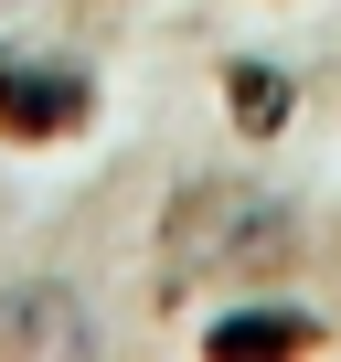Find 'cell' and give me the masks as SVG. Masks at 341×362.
Instances as JSON below:
<instances>
[{
	"instance_id": "6da1fadb",
	"label": "cell",
	"mask_w": 341,
	"mask_h": 362,
	"mask_svg": "<svg viewBox=\"0 0 341 362\" xmlns=\"http://www.w3.org/2000/svg\"><path fill=\"white\" fill-rule=\"evenodd\" d=\"M267 256H288V214H256L245 192H224V181H203V192L170 214V267H235V277H256Z\"/></svg>"
},
{
	"instance_id": "7a4b0ae2",
	"label": "cell",
	"mask_w": 341,
	"mask_h": 362,
	"mask_svg": "<svg viewBox=\"0 0 341 362\" xmlns=\"http://www.w3.org/2000/svg\"><path fill=\"white\" fill-rule=\"evenodd\" d=\"M96 86L75 64H22V54H0V139H64L86 128Z\"/></svg>"
},
{
	"instance_id": "3957f363",
	"label": "cell",
	"mask_w": 341,
	"mask_h": 362,
	"mask_svg": "<svg viewBox=\"0 0 341 362\" xmlns=\"http://www.w3.org/2000/svg\"><path fill=\"white\" fill-rule=\"evenodd\" d=\"M330 330L309 320V309H224L214 330H203V351L214 362H267V351H320Z\"/></svg>"
},
{
	"instance_id": "277c9868",
	"label": "cell",
	"mask_w": 341,
	"mask_h": 362,
	"mask_svg": "<svg viewBox=\"0 0 341 362\" xmlns=\"http://www.w3.org/2000/svg\"><path fill=\"white\" fill-rule=\"evenodd\" d=\"M0 341H43V351H86V341H96V320H86V309H64L54 288H33L22 309H0Z\"/></svg>"
},
{
	"instance_id": "5b68a950",
	"label": "cell",
	"mask_w": 341,
	"mask_h": 362,
	"mask_svg": "<svg viewBox=\"0 0 341 362\" xmlns=\"http://www.w3.org/2000/svg\"><path fill=\"white\" fill-rule=\"evenodd\" d=\"M224 107H235V128L267 139V128H288V75H277V64H235V75H224Z\"/></svg>"
}]
</instances>
